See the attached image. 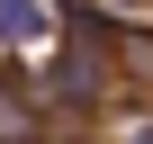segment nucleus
<instances>
[{
  "instance_id": "1",
  "label": "nucleus",
  "mask_w": 153,
  "mask_h": 144,
  "mask_svg": "<svg viewBox=\"0 0 153 144\" xmlns=\"http://www.w3.org/2000/svg\"><path fill=\"white\" fill-rule=\"evenodd\" d=\"M63 27V0H0V54H18V45H45Z\"/></svg>"
},
{
  "instance_id": "2",
  "label": "nucleus",
  "mask_w": 153,
  "mask_h": 144,
  "mask_svg": "<svg viewBox=\"0 0 153 144\" xmlns=\"http://www.w3.org/2000/svg\"><path fill=\"white\" fill-rule=\"evenodd\" d=\"M99 9H126V18H144V0H99Z\"/></svg>"
}]
</instances>
